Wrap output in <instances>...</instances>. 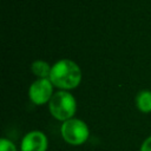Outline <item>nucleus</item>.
<instances>
[{
  "label": "nucleus",
  "mask_w": 151,
  "mask_h": 151,
  "mask_svg": "<svg viewBox=\"0 0 151 151\" xmlns=\"http://www.w3.org/2000/svg\"><path fill=\"white\" fill-rule=\"evenodd\" d=\"M51 83L63 90H71L79 85L81 71L79 66L68 59H63L52 66L50 78Z\"/></svg>",
  "instance_id": "f257e3e1"
},
{
  "label": "nucleus",
  "mask_w": 151,
  "mask_h": 151,
  "mask_svg": "<svg viewBox=\"0 0 151 151\" xmlns=\"http://www.w3.org/2000/svg\"><path fill=\"white\" fill-rule=\"evenodd\" d=\"M77 110V103L74 97L66 92V91H59L54 93L50 100V111L52 116L58 119L66 122L73 117Z\"/></svg>",
  "instance_id": "f03ea898"
},
{
  "label": "nucleus",
  "mask_w": 151,
  "mask_h": 151,
  "mask_svg": "<svg viewBox=\"0 0 151 151\" xmlns=\"http://www.w3.org/2000/svg\"><path fill=\"white\" fill-rule=\"evenodd\" d=\"M61 136L68 144L80 145L88 138V127L83 120L71 118L63 123Z\"/></svg>",
  "instance_id": "7ed1b4c3"
},
{
  "label": "nucleus",
  "mask_w": 151,
  "mask_h": 151,
  "mask_svg": "<svg viewBox=\"0 0 151 151\" xmlns=\"http://www.w3.org/2000/svg\"><path fill=\"white\" fill-rule=\"evenodd\" d=\"M52 90H53V84L51 83L50 79L47 78L38 79L29 86L28 96H29V99L34 104L42 105L47 103L48 100H51Z\"/></svg>",
  "instance_id": "20e7f679"
},
{
  "label": "nucleus",
  "mask_w": 151,
  "mask_h": 151,
  "mask_svg": "<svg viewBox=\"0 0 151 151\" xmlns=\"http://www.w3.org/2000/svg\"><path fill=\"white\" fill-rule=\"evenodd\" d=\"M47 138L40 131L27 133L21 142V151H46Z\"/></svg>",
  "instance_id": "39448f33"
},
{
  "label": "nucleus",
  "mask_w": 151,
  "mask_h": 151,
  "mask_svg": "<svg viewBox=\"0 0 151 151\" xmlns=\"http://www.w3.org/2000/svg\"><path fill=\"white\" fill-rule=\"evenodd\" d=\"M137 107L139 111L147 113L151 112V92L150 91H142L138 93L136 98Z\"/></svg>",
  "instance_id": "423d86ee"
},
{
  "label": "nucleus",
  "mask_w": 151,
  "mask_h": 151,
  "mask_svg": "<svg viewBox=\"0 0 151 151\" xmlns=\"http://www.w3.org/2000/svg\"><path fill=\"white\" fill-rule=\"evenodd\" d=\"M51 70H52V67H50V65L42 60H37L32 64V72L40 79H44L47 77L50 78Z\"/></svg>",
  "instance_id": "0eeeda50"
},
{
  "label": "nucleus",
  "mask_w": 151,
  "mask_h": 151,
  "mask_svg": "<svg viewBox=\"0 0 151 151\" xmlns=\"http://www.w3.org/2000/svg\"><path fill=\"white\" fill-rule=\"evenodd\" d=\"M0 151H17V147L11 140L2 138L0 140Z\"/></svg>",
  "instance_id": "6e6552de"
},
{
  "label": "nucleus",
  "mask_w": 151,
  "mask_h": 151,
  "mask_svg": "<svg viewBox=\"0 0 151 151\" xmlns=\"http://www.w3.org/2000/svg\"><path fill=\"white\" fill-rule=\"evenodd\" d=\"M140 151H151V136L144 140L140 146Z\"/></svg>",
  "instance_id": "1a4fd4ad"
}]
</instances>
